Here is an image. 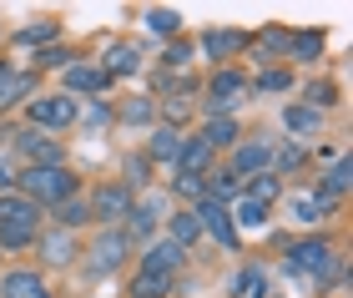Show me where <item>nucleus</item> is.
<instances>
[{
  "mask_svg": "<svg viewBox=\"0 0 353 298\" xmlns=\"http://www.w3.org/2000/svg\"><path fill=\"white\" fill-rule=\"evenodd\" d=\"M252 56H258V66H272V56H288V30L283 26H263L258 41H248Z\"/></svg>",
  "mask_w": 353,
  "mask_h": 298,
  "instance_id": "6ab92c4d",
  "label": "nucleus"
},
{
  "mask_svg": "<svg viewBox=\"0 0 353 298\" xmlns=\"http://www.w3.org/2000/svg\"><path fill=\"white\" fill-rule=\"evenodd\" d=\"M283 127L293 132V137H308V132L323 127V112H313V106H288V112H283Z\"/></svg>",
  "mask_w": 353,
  "mask_h": 298,
  "instance_id": "bb28decb",
  "label": "nucleus"
},
{
  "mask_svg": "<svg viewBox=\"0 0 353 298\" xmlns=\"http://www.w3.org/2000/svg\"><path fill=\"white\" fill-rule=\"evenodd\" d=\"M172 192L197 208V202H202V177H182V172H176V177H172Z\"/></svg>",
  "mask_w": 353,
  "mask_h": 298,
  "instance_id": "58836bf2",
  "label": "nucleus"
},
{
  "mask_svg": "<svg viewBox=\"0 0 353 298\" xmlns=\"http://www.w3.org/2000/svg\"><path fill=\"white\" fill-rule=\"evenodd\" d=\"M132 202L137 192L126 182H101L96 192L86 197V208H91V223H101V228H121L126 223V212H132Z\"/></svg>",
  "mask_w": 353,
  "mask_h": 298,
  "instance_id": "39448f33",
  "label": "nucleus"
},
{
  "mask_svg": "<svg viewBox=\"0 0 353 298\" xmlns=\"http://www.w3.org/2000/svg\"><path fill=\"white\" fill-rule=\"evenodd\" d=\"M278 192H283V182L272 177V172H258V177H248V182H243V197H252V202H272Z\"/></svg>",
  "mask_w": 353,
  "mask_h": 298,
  "instance_id": "7c9ffc66",
  "label": "nucleus"
},
{
  "mask_svg": "<svg viewBox=\"0 0 353 298\" xmlns=\"http://www.w3.org/2000/svg\"><path fill=\"white\" fill-rule=\"evenodd\" d=\"M323 46H328L323 30H288V61H298V66H313Z\"/></svg>",
  "mask_w": 353,
  "mask_h": 298,
  "instance_id": "a211bd4d",
  "label": "nucleus"
},
{
  "mask_svg": "<svg viewBox=\"0 0 353 298\" xmlns=\"http://www.w3.org/2000/svg\"><path fill=\"white\" fill-rule=\"evenodd\" d=\"M202 238V223L192 217V208H176L172 217H167V243H176L187 253V243H197Z\"/></svg>",
  "mask_w": 353,
  "mask_h": 298,
  "instance_id": "412c9836",
  "label": "nucleus"
},
{
  "mask_svg": "<svg viewBox=\"0 0 353 298\" xmlns=\"http://www.w3.org/2000/svg\"><path fill=\"white\" fill-rule=\"evenodd\" d=\"M141 66V51L132 41H121V46H106V56H101V71L106 76H132Z\"/></svg>",
  "mask_w": 353,
  "mask_h": 298,
  "instance_id": "aec40b11",
  "label": "nucleus"
},
{
  "mask_svg": "<svg viewBox=\"0 0 353 298\" xmlns=\"http://www.w3.org/2000/svg\"><path fill=\"white\" fill-rule=\"evenodd\" d=\"M243 97H248V76L237 66H217L212 81H207V101L202 106H207V117H232Z\"/></svg>",
  "mask_w": 353,
  "mask_h": 298,
  "instance_id": "423d86ee",
  "label": "nucleus"
},
{
  "mask_svg": "<svg viewBox=\"0 0 353 298\" xmlns=\"http://www.w3.org/2000/svg\"><path fill=\"white\" fill-rule=\"evenodd\" d=\"M76 117H81V101H76V97H66V91L26 101V121H30L36 132H61V127H71Z\"/></svg>",
  "mask_w": 353,
  "mask_h": 298,
  "instance_id": "0eeeda50",
  "label": "nucleus"
},
{
  "mask_svg": "<svg viewBox=\"0 0 353 298\" xmlns=\"http://www.w3.org/2000/svg\"><path fill=\"white\" fill-rule=\"evenodd\" d=\"M192 217H197L202 223V232L207 238H217L222 248H228V253H237V243H243V232H237V223H232V212L228 208H217V202H197V208H192Z\"/></svg>",
  "mask_w": 353,
  "mask_h": 298,
  "instance_id": "1a4fd4ad",
  "label": "nucleus"
},
{
  "mask_svg": "<svg viewBox=\"0 0 353 298\" xmlns=\"http://www.w3.org/2000/svg\"><path fill=\"white\" fill-rule=\"evenodd\" d=\"M232 223H243V228H263V223H268V202L237 197V217H232Z\"/></svg>",
  "mask_w": 353,
  "mask_h": 298,
  "instance_id": "e433bc0d",
  "label": "nucleus"
},
{
  "mask_svg": "<svg viewBox=\"0 0 353 298\" xmlns=\"http://www.w3.org/2000/svg\"><path fill=\"white\" fill-rule=\"evenodd\" d=\"M162 217H167V192H141L132 202V212H126L121 232H126V238H137V243H152V232H157Z\"/></svg>",
  "mask_w": 353,
  "mask_h": 298,
  "instance_id": "6e6552de",
  "label": "nucleus"
},
{
  "mask_svg": "<svg viewBox=\"0 0 353 298\" xmlns=\"http://www.w3.org/2000/svg\"><path fill=\"white\" fill-rule=\"evenodd\" d=\"M36 253H41V263H51V268H71L76 258H81V243H76V232H66V228H41V238H36Z\"/></svg>",
  "mask_w": 353,
  "mask_h": 298,
  "instance_id": "9d476101",
  "label": "nucleus"
},
{
  "mask_svg": "<svg viewBox=\"0 0 353 298\" xmlns=\"http://www.w3.org/2000/svg\"><path fill=\"white\" fill-rule=\"evenodd\" d=\"M293 217H298V223H313V217H318V212H313V202H308V197H303V202H293Z\"/></svg>",
  "mask_w": 353,
  "mask_h": 298,
  "instance_id": "a19ab883",
  "label": "nucleus"
},
{
  "mask_svg": "<svg viewBox=\"0 0 353 298\" xmlns=\"http://www.w3.org/2000/svg\"><path fill=\"white\" fill-rule=\"evenodd\" d=\"M91 223V208H86V197H66L56 208V228H66V232H81Z\"/></svg>",
  "mask_w": 353,
  "mask_h": 298,
  "instance_id": "a878e982",
  "label": "nucleus"
},
{
  "mask_svg": "<svg viewBox=\"0 0 353 298\" xmlns=\"http://www.w3.org/2000/svg\"><path fill=\"white\" fill-rule=\"evenodd\" d=\"M212 162H217V152L202 142V137H182V147H176V172H182V177H207V172H212Z\"/></svg>",
  "mask_w": 353,
  "mask_h": 298,
  "instance_id": "2eb2a0df",
  "label": "nucleus"
},
{
  "mask_svg": "<svg viewBox=\"0 0 353 298\" xmlns=\"http://www.w3.org/2000/svg\"><path fill=\"white\" fill-rule=\"evenodd\" d=\"M248 30H232V26H217V30H202V51L207 61H232V56H243L248 51Z\"/></svg>",
  "mask_w": 353,
  "mask_h": 298,
  "instance_id": "4468645a",
  "label": "nucleus"
},
{
  "mask_svg": "<svg viewBox=\"0 0 353 298\" xmlns=\"http://www.w3.org/2000/svg\"><path fill=\"white\" fill-rule=\"evenodd\" d=\"M56 30H61L56 21H36V26H26V30H21L15 41H21V46H46V41L56 36Z\"/></svg>",
  "mask_w": 353,
  "mask_h": 298,
  "instance_id": "4c0bfd02",
  "label": "nucleus"
},
{
  "mask_svg": "<svg viewBox=\"0 0 353 298\" xmlns=\"http://www.w3.org/2000/svg\"><path fill=\"white\" fill-rule=\"evenodd\" d=\"M288 86H293V71H288V66H263V71H258V81H252L248 91H263V97H278V91H288Z\"/></svg>",
  "mask_w": 353,
  "mask_h": 298,
  "instance_id": "cd10ccee",
  "label": "nucleus"
},
{
  "mask_svg": "<svg viewBox=\"0 0 353 298\" xmlns=\"http://www.w3.org/2000/svg\"><path fill=\"white\" fill-rule=\"evenodd\" d=\"M197 137H202L212 152H222V147L232 152V147H237V117H207V127H202Z\"/></svg>",
  "mask_w": 353,
  "mask_h": 298,
  "instance_id": "4be33fe9",
  "label": "nucleus"
},
{
  "mask_svg": "<svg viewBox=\"0 0 353 298\" xmlns=\"http://www.w3.org/2000/svg\"><path fill=\"white\" fill-rule=\"evenodd\" d=\"M176 147H182V132L176 127H152V137H147L152 162H176Z\"/></svg>",
  "mask_w": 353,
  "mask_h": 298,
  "instance_id": "5701e85b",
  "label": "nucleus"
},
{
  "mask_svg": "<svg viewBox=\"0 0 353 298\" xmlns=\"http://www.w3.org/2000/svg\"><path fill=\"white\" fill-rule=\"evenodd\" d=\"M172 278H157V273H137L132 278V298H167Z\"/></svg>",
  "mask_w": 353,
  "mask_h": 298,
  "instance_id": "72a5a7b5",
  "label": "nucleus"
},
{
  "mask_svg": "<svg viewBox=\"0 0 353 298\" xmlns=\"http://www.w3.org/2000/svg\"><path fill=\"white\" fill-rule=\"evenodd\" d=\"M182 258H187V253H182L176 243H167V238L157 243V238H152V243H147V253H141V273H157V278H176V268H182Z\"/></svg>",
  "mask_w": 353,
  "mask_h": 298,
  "instance_id": "dca6fc26",
  "label": "nucleus"
},
{
  "mask_svg": "<svg viewBox=\"0 0 353 298\" xmlns=\"http://www.w3.org/2000/svg\"><path fill=\"white\" fill-rule=\"evenodd\" d=\"M0 298H51V288H46V278L36 268H15L0 278Z\"/></svg>",
  "mask_w": 353,
  "mask_h": 298,
  "instance_id": "f3484780",
  "label": "nucleus"
},
{
  "mask_svg": "<svg viewBox=\"0 0 353 298\" xmlns=\"http://www.w3.org/2000/svg\"><path fill=\"white\" fill-rule=\"evenodd\" d=\"M36 66H61V71H66V66H71V56H66V51H41V56H36Z\"/></svg>",
  "mask_w": 353,
  "mask_h": 298,
  "instance_id": "ea45409f",
  "label": "nucleus"
},
{
  "mask_svg": "<svg viewBox=\"0 0 353 298\" xmlns=\"http://www.w3.org/2000/svg\"><path fill=\"white\" fill-rule=\"evenodd\" d=\"M15 152L26 157V167H61V147L46 132H36V127H26L21 137H15Z\"/></svg>",
  "mask_w": 353,
  "mask_h": 298,
  "instance_id": "ddd939ff",
  "label": "nucleus"
},
{
  "mask_svg": "<svg viewBox=\"0 0 353 298\" xmlns=\"http://www.w3.org/2000/svg\"><path fill=\"white\" fill-rule=\"evenodd\" d=\"M333 101H339V86L333 81H308V91H303V106H313V112H323Z\"/></svg>",
  "mask_w": 353,
  "mask_h": 298,
  "instance_id": "f704fd0d",
  "label": "nucleus"
},
{
  "mask_svg": "<svg viewBox=\"0 0 353 298\" xmlns=\"http://www.w3.org/2000/svg\"><path fill=\"white\" fill-rule=\"evenodd\" d=\"M303 162H308V147H298V142H272V162H268V167H278L272 177H283V172H298Z\"/></svg>",
  "mask_w": 353,
  "mask_h": 298,
  "instance_id": "393cba45",
  "label": "nucleus"
},
{
  "mask_svg": "<svg viewBox=\"0 0 353 298\" xmlns=\"http://www.w3.org/2000/svg\"><path fill=\"white\" fill-rule=\"evenodd\" d=\"M288 273L308 278L313 288H328L339 278H348V263L328 248V238H298V243H288Z\"/></svg>",
  "mask_w": 353,
  "mask_h": 298,
  "instance_id": "f257e3e1",
  "label": "nucleus"
},
{
  "mask_svg": "<svg viewBox=\"0 0 353 298\" xmlns=\"http://www.w3.org/2000/svg\"><path fill=\"white\" fill-rule=\"evenodd\" d=\"M36 238H41V208L21 192H0V248L21 253V248H36Z\"/></svg>",
  "mask_w": 353,
  "mask_h": 298,
  "instance_id": "f03ea898",
  "label": "nucleus"
},
{
  "mask_svg": "<svg viewBox=\"0 0 353 298\" xmlns=\"http://www.w3.org/2000/svg\"><path fill=\"white\" fill-rule=\"evenodd\" d=\"M15 187H21V197H30L36 208H61L66 197H76V172L71 167H26L21 177H15Z\"/></svg>",
  "mask_w": 353,
  "mask_h": 298,
  "instance_id": "7ed1b4c3",
  "label": "nucleus"
},
{
  "mask_svg": "<svg viewBox=\"0 0 353 298\" xmlns=\"http://www.w3.org/2000/svg\"><path fill=\"white\" fill-rule=\"evenodd\" d=\"M61 81H66V97H101L111 86V76L96 66V61H71V66L61 71Z\"/></svg>",
  "mask_w": 353,
  "mask_h": 298,
  "instance_id": "f8f14e48",
  "label": "nucleus"
},
{
  "mask_svg": "<svg viewBox=\"0 0 353 298\" xmlns=\"http://www.w3.org/2000/svg\"><path fill=\"white\" fill-rule=\"evenodd\" d=\"M232 298H268L263 273H258V268H243V273L232 278Z\"/></svg>",
  "mask_w": 353,
  "mask_h": 298,
  "instance_id": "473e14b6",
  "label": "nucleus"
},
{
  "mask_svg": "<svg viewBox=\"0 0 353 298\" xmlns=\"http://www.w3.org/2000/svg\"><path fill=\"white\" fill-rule=\"evenodd\" d=\"M30 86H36V81H30V71H6V76H0V112H10L15 101H26Z\"/></svg>",
  "mask_w": 353,
  "mask_h": 298,
  "instance_id": "b1692460",
  "label": "nucleus"
},
{
  "mask_svg": "<svg viewBox=\"0 0 353 298\" xmlns=\"http://www.w3.org/2000/svg\"><path fill=\"white\" fill-rule=\"evenodd\" d=\"M126 253H132V238H126L121 228H101L81 258H86V273H91V278H111V273L126 263Z\"/></svg>",
  "mask_w": 353,
  "mask_h": 298,
  "instance_id": "20e7f679",
  "label": "nucleus"
},
{
  "mask_svg": "<svg viewBox=\"0 0 353 298\" xmlns=\"http://www.w3.org/2000/svg\"><path fill=\"white\" fill-rule=\"evenodd\" d=\"M147 30H152V36H176V30H182V10L152 6V10H147Z\"/></svg>",
  "mask_w": 353,
  "mask_h": 298,
  "instance_id": "c756f323",
  "label": "nucleus"
},
{
  "mask_svg": "<svg viewBox=\"0 0 353 298\" xmlns=\"http://www.w3.org/2000/svg\"><path fill=\"white\" fill-rule=\"evenodd\" d=\"M192 56H197V46H192V41H167L162 66H167V71H182V66H192Z\"/></svg>",
  "mask_w": 353,
  "mask_h": 298,
  "instance_id": "c9c22d12",
  "label": "nucleus"
},
{
  "mask_svg": "<svg viewBox=\"0 0 353 298\" xmlns=\"http://www.w3.org/2000/svg\"><path fill=\"white\" fill-rule=\"evenodd\" d=\"M348 182H353V162L343 157V162L333 167L328 177H318V192H328V197H343V192H348Z\"/></svg>",
  "mask_w": 353,
  "mask_h": 298,
  "instance_id": "2f4dec72",
  "label": "nucleus"
},
{
  "mask_svg": "<svg viewBox=\"0 0 353 298\" xmlns=\"http://www.w3.org/2000/svg\"><path fill=\"white\" fill-rule=\"evenodd\" d=\"M121 121H126V127H152V121H157V101L152 97H126Z\"/></svg>",
  "mask_w": 353,
  "mask_h": 298,
  "instance_id": "c85d7f7f",
  "label": "nucleus"
},
{
  "mask_svg": "<svg viewBox=\"0 0 353 298\" xmlns=\"http://www.w3.org/2000/svg\"><path fill=\"white\" fill-rule=\"evenodd\" d=\"M272 162V142H263V137H252V142H237L232 157H228V172L237 182H248V177H258V172H268Z\"/></svg>",
  "mask_w": 353,
  "mask_h": 298,
  "instance_id": "9b49d317",
  "label": "nucleus"
}]
</instances>
